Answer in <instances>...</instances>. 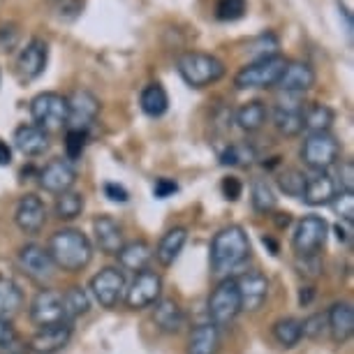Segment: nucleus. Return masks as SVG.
I'll list each match as a JSON object with an SVG mask.
<instances>
[{"instance_id": "obj_1", "label": "nucleus", "mask_w": 354, "mask_h": 354, "mask_svg": "<svg viewBox=\"0 0 354 354\" xmlns=\"http://www.w3.org/2000/svg\"><path fill=\"white\" fill-rule=\"evenodd\" d=\"M49 255L53 259V264L63 271L79 273L82 269L91 264L93 259V245L88 241V236L82 230L75 227H63L49 239Z\"/></svg>"}, {"instance_id": "obj_2", "label": "nucleus", "mask_w": 354, "mask_h": 354, "mask_svg": "<svg viewBox=\"0 0 354 354\" xmlns=\"http://www.w3.org/2000/svg\"><path fill=\"white\" fill-rule=\"evenodd\" d=\"M250 257V239L241 225L223 227L211 241V269L213 273L234 271Z\"/></svg>"}, {"instance_id": "obj_3", "label": "nucleus", "mask_w": 354, "mask_h": 354, "mask_svg": "<svg viewBox=\"0 0 354 354\" xmlns=\"http://www.w3.org/2000/svg\"><path fill=\"white\" fill-rule=\"evenodd\" d=\"M178 75L190 88H204V86H211L220 82L225 77V63L220 61L213 53H204V51H188L178 58L176 63Z\"/></svg>"}, {"instance_id": "obj_4", "label": "nucleus", "mask_w": 354, "mask_h": 354, "mask_svg": "<svg viewBox=\"0 0 354 354\" xmlns=\"http://www.w3.org/2000/svg\"><path fill=\"white\" fill-rule=\"evenodd\" d=\"M287 68V58L285 56H271L262 58V61H252L245 68L239 70V75L234 77V86L241 91L248 88H273L278 84L280 75Z\"/></svg>"}, {"instance_id": "obj_5", "label": "nucleus", "mask_w": 354, "mask_h": 354, "mask_svg": "<svg viewBox=\"0 0 354 354\" xmlns=\"http://www.w3.org/2000/svg\"><path fill=\"white\" fill-rule=\"evenodd\" d=\"M30 116L37 128L46 132L61 130L68 125V97L61 93H39L30 100Z\"/></svg>"}, {"instance_id": "obj_6", "label": "nucleus", "mask_w": 354, "mask_h": 354, "mask_svg": "<svg viewBox=\"0 0 354 354\" xmlns=\"http://www.w3.org/2000/svg\"><path fill=\"white\" fill-rule=\"evenodd\" d=\"M239 313H241V299H239L236 280L225 278L223 283L213 290L209 299V319L213 326L225 329V326H230L234 319L239 317Z\"/></svg>"}, {"instance_id": "obj_7", "label": "nucleus", "mask_w": 354, "mask_h": 354, "mask_svg": "<svg viewBox=\"0 0 354 354\" xmlns=\"http://www.w3.org/2000/svg\"><path fill=\"white\" fill-rule=\"evenodd\" d=\"M301 158L313 171H329V167L336 165L340 158V142L331 132L308 135L304 142Z\"/></svg>"}, {"instance_id": "obj_8", "label": "nucleus", "mask_w": 354, "mask_h": 354, "mask_svg": "<svg viewBox=\"0 0 354 354\" xmlns=\"http://www.w3.org/2000/svg\"><path fill=\"white\" fill-rule=\"evenodd\" d=\"M326 234H329V225L319 216H306L299 220L297 230L292 236V248L297 257H313L324 248Z\"/></svg>"}, {"instance_id": "obj_9", "label": "nucleus", "mask_w": 354, "mask_h": 354, "mask_svg": "<svg viewBox=\"0 0 354 354\" xmlns=\"http://www.w3.org/2000/svg\"><path fill=\"white\" fill-rule=\"evenodd\" d=\"M160 294H162V278H160V273L146 269L135 273L132 283L125 287L123 301L132 310H144L160 301Z\"/></svg>"}, {"instance_id": "obj_10", "label": "nucleus", "mask_w": 354, "mask_h": 354, "mask_svg": "<svg viewBox=\"0 0 354 354\" xmlns=\"http://www.w3.org/2000/svg\"><path fill=\"white\" fill-rule=\"evenodd\" d=\"M125 273L118 266H106L91 278V294L102 308H116L125 297Z\"/></svg>"}, {"instance_id": "obj_11", "label": "nucleus", "mask_w": 354, "mask_h": 354, "mask_svg": "<svg viewBox=\"0 0 354 354\" xmlns=\"http://www.w3.org/2000/svg\"><path fill=\"white\" fill-rule=\"evenodd\" d=\"M17 259H19V269H21L32 283H37V285L51 283L53 273H56V264H53V259L46 248H42V245H37V243H28L19 250Z\"/></svg>"}, {"instance_id": "obj_12", "label": "nucleus", "mask_w": 354, "mask_h": 354, "mask_svg": "<svg viewBox=\"0 0 354 354\" xmlns=\"http://www.w3.org/2000/svg\"><path fill=\"white\" fill-rule=\"evenodd\" d=\"M30 322L35 326H51V324H61L68 322L65 319V308H63V292L56 290H39L35 294V299L30 301Z\"/></svg>"}, {"instance_id": "obj_13", "label": "nucleus", "mask_w": 354, "mask_h": 354, "mask_svg": "<svg viewBox=\"0 0 354 354\" xmlns=\"http://www.w3.org/2000/svg\"><path fill=\"white\" fill-rule=\"evenodd\" d=\"M49 63V44L39 37H32L17 56V75L21 82H35Z\"/></svg>"}, {"instance_id": "obj_14", "label": "nucleus", "mask_w": 354, "mask_h": 354, "mask_svg": "<svg viewBox=\"0 0 354 354\" xmlns=\"http://www.w3.org/2000/svg\"><path fill=\"white\" fill-rule=\"evenodd\" d=\"M97 113L100 100L91 91H75L68 97V128L88 132L91 125L95 123Z\"/></svg>"}, {"instance_id": "obj_15", "label": "nucleus", "mask_w": 354, "mask_h": 354, "mask_svg": "<svg viewBox=\"0 0 354 354\" xmlns=\"http://www.w3.org/2000/svg\"><path fill=\"white\" fill-rule=\"evenodd\" d=\"M39 188L51 192V195H63V192L72 190L77 181V169L72 167L70 160L53 158L49 165L39 171Z\"/></svg>"}, {"instance_id": "obj_16", "label": "nucleus", "mask_w": 354, "mask_h": 354, "mask_svg": "<svg viewBox=\"0 0 354 354\" xmlns=\"http://www.w3.org/2000/svg\"><path fill=\"white\" fill-rule=\"evenodd\" d=\"M234 280H236L239 299H241V310L257 313L269 297V278L259 271H248Z\"/></svg>"}, {"instance_id": "obj_17", "label": "nucleus", "mask_w": 354, "mask_h": 354, "mask_svg": "<svg viewBox=\"0 0 354 354\" xmlns=\"http://www.w3.org/2000/svg\"><path fill=\"white\" fill-rule=\"evenodd\" d=\"M70 338H72V322L42 326L28 340V350L32 354H56L70 343Z\"/></svg>"}, {"instance_id": "obj_18", "label": "nucleus", "mask_w": 354, "mask_h": 354, "mask_svg": "<svg viewBox=\"0 0 354 354\" xmlns=\"http://www.w3.org/2000/svg\"><path fill=\"white\" fill-rule=\"evenodd\" d=\"M15 223L26 234H39L46 223L44 202L37 195H24L15 209Z\"/></svg>"}, {"instance_id": "obj_19", "label": "nucleus", "mask_w": 354, "mask_h": 354, "mask_svg": "<svg viewBox=\"0 0 354 354\" xmlns=\"http://www.w3.org/2000/svg\"><path fill=\"white\" fill-rule=\"evenodd\" d=\"M338 185L333 181L329 171H310L306 174V188L301 199L308 206H326L331 204V199L336 197Z\"/></svg>"}, {"instance_id": "obj_20", "label": "nucleus", "mask_w": 354, "mask_h": 354, "mask_svg": "<svg viewBox=\"0 0 354 354\" xmlns=\"http://www.w3.org/2000/svg\"><path fill=\"white\" fill-rule=\"evenodd\" d=\"M326 331L336 345H345L354 333V308L352 304L338 301L326 313Z\"/></svg>"}, {"instance_id": "obj_21", "label": "nucleus", "mask_w": 354, "mask_h": 354, "mask_svg": "<svg viewBox=\"0 0 354 354\" xmlns=\"http://www.w3.org/2000/svg\"><path fill=\"white\" fill-rule=\"evenodd\" d=\"M315 70L304 61H287L285 72L278 79V88L285 93H299L304 95L306 91H310L315 86Z\"/></svg>"}, {"instance_id": "obj_22", "label": "nucleus", "mask_w": 354, "mask_h": 354, "mask_svg": "<svg viewBox=\"0 0 354 354\" xmlns=\"http://www.w3.org/2000/svg\"><path fill=\"white\" fill-rule=\"evenodd\" d=\"M93 234H95V241L104 255H116L125 243L121 225L111 216H97L93 220Z\"/></svg>"}, {"instance_id": "obj_23", "label": "nucleus", "mask_w": 354, "mask_h": 354, "mask_svg": "<svg viewBox=\"0 0 354 354\" xmlns=\"http://www.w3.org/2000/svg\"><path fill=\"white\" fill-rule=\"evenodd\" d=\"M15 146H17V151L24 153V156L37 158L49 151V132L37 128L35 123L21 125V128H17V132H15Z\"/></svg>"}, {"instance_id": "obj_24", "label": "nucleus", "mask_w": 354, "mask_h": 354, "mask_svg": "<svg viewBox=\"0 0 354 354\" xmlns=\"http://www.w3.org/2000/svg\"><path fill=\"white\" fill-rule=\"evenodd\" d=\"M116 259H118V266L125 271H146L153 259V248L146 241H130V243H123V248L116 252Z\"/></svg>"}, {"instance_id": "obj_25", "label": "nucleus", "mask_w": 354, "mask_h": 354, "mask_svg": "<svg viewBox=\"0 0 354 354\" xmlns=\"http://www.w3.org/2000/svg\"><path fill=\"white\" fill-rule=\"evenodd\" d=\"M153 324L158 326L162 333H178L185 324V315L174 299H160L153 304Z\"/></svg>"}, {"instance_id": "obj_26", "label": "nucleus", "mask_w": 354, "mask_h": 354, "mask_svg": "<svg viewBox=\"0 0 354 354\" xmlns=\"http://www.w3.org/2000/svg\"><path fill=\"white\" fill-rule=\"evenodd\" d=\"M185 241H188V230H185V227H174V230H169L160 239L153 255H156V259L162 266H171L178 259V255H181Z\"/></svg>"}, {"instance_id": "obj_27", "label": "nucleus", "mask_w": 354, "mask_h": 354, "mask_svg": "<svg viewBox=\"0 0 354 354\" xmlns=\"http://www.w3.org/2000/svg\"><path fill=\"white\" fill-rule=\"evenodd\" d=\"M24 308V292L15 280L0 276V319L12 322Z\"/></svg>"}, {"instance_id": "obj_28", "label": "nucleus", "mask_w": 354, "mask_h": 354, "mask_svg": "<svg viewBox=\"0 0 354 354\" xmlns=\"http://www.w3.org/2000/svg\"><path fill=\"white\" fill-rule=\"evenodd\" d=\"M220 350V329L211 322L197 324L190 333L188 354H218Z\"/></svg>"}, {"instance_id": "obj_29", "label": "nucleus", "mask_w": 354, "mask_h": 354, "mask_svg": "<svg viewBox=\"0 0 354 354\" xmlns=\"http://www.w3.org/2000/svg\"><path fill=\"white\" fill-rule=\"evenodd\" d=\"M139 104H142V111L146 113V116L160 118V116H165L167 109H169V95H167L162 84L153 82L142 91V95H139Z\"/></svg>"}, {"instance_id": "obj_30", "label": "nucleus", "mask_w": 354, "mask_h": 354, "mask_svg": "<svg viewBox=\"0 0 354 354\" xmlns=\"http://www.w3.org/2000/svg\"><path fill=\"white\" fill-rule=\"evenodd\" d=\"M266 118H269V109H266V104L259 102V100H250V102L239 106V111H236V123L243 132L262 130Z\"/></svg>"}, {"instance_id": "obj_31", "label": "nucleus", "mask_w": 354, "mask_h": 354, "mask_svg": "<svg viewBox=\"0 0 354 354\" xmlns=\"http://www.w3.org/2000/svg\"><path fill=\"white\" fill-rule=\"evenodd\" d=\"M333 121H336V113L329 104L315 102L304 109V130H308V135L315 132H329Z\"/></svg>"}, {"instance_id": "obj_32", "label": "nucleus", "mask_w": 354, "mask_h": 354, "mask_svg": "<svg viewBox=\"0 0 354 354\" xmlns=\"http://www.w3.org/2000/svg\"><path fill=\"white\" fill-rule=\"evenodd\" d=\"M273 125L283 137H297L304 132V109H280L273 106Z\"/></svg>"}, {"instance_id": "obj_33", "label": "nucleus", "mask_w": 354, "mask_h": 354, "mask_svg": "<svg viewBox=\"0 0 354 354\" xmlns=\"http://www.w3.org/2000/svg\"><path fill=\"white\" fill-rule=\"evenodd\" d=\"M63 308H65V319L75 322L77 317H82L91 308V297L84 287H70L68 292H63Z\"/></svg>"}, {"instance_id": "obj_34", "label": "nucleus", "mask_w": 354, "mask_h": 354, "mask_svg": "<svg viewBox=\"0 0 354 354\" xmlns=\"http://www.w3.org/2000/svg\"><path fill=\"white\" fill-rule=\"evenodd\" d=\"M257 160L255 146L248 142H236L230 144L227 149L220 153V165L225 167H248Z\"/></svg>"}, {"instance_id": "obj_35", "label": "nucleus", "mask_w": 354, "mask_h": 354, "mask_svg": "<svg viewBox=\"0 0 354 354\" xmlns=\"http://www.w3.org/2000/svg\"><path fill=\"white\" fill-rule=\"evenodd\" d=\"M250 202H252V209L266 216V213L276 211L278 199H276V192H273V188L264 178H255L250 188Z\"/></svg>"}, {"instance_id": "obj_36", "label": "nucleus", "mask_w": 354, "mask_h": 354, "mask_svg": "<svg viewBox=\"0 0 354 354\" xmlns=\"http://www.w3.org/2000/svg\"><path fill=\"white\" fill-rule=\"evenodd\" d=\"M82 211H84V195L75 190L58 195L56 204H53V213H56L58 220H75L82 216Z\"/></svg>"}, {"instance_id": "obj_37", "label": "nucleus", "mask_w": 354, "mask_h": 354, "mask_svg": "<svg viewBox=\"0 0 354 354\" xmlns=\"http://www.w3.org/2000/svg\"><path fill=\"white\" fill-rule=\"evenodd\" d=\"M273 338L283 347L299 345V340H301V322L294 317H280L278 322L273 324Z\"/></svg>"}, {"instance_id": "obj_38", "label": "nucleus", "mask_w": 354, "mask_h": 354, "mask_svg": "<svg viewBox=\"0 0 354 354\" xmlns=\"http://www.w3.org/2000/svg\"><path fill=\"white\" fill-rule=\"evenodd\" d=\"M278 188L290 197H301L306 188V174L294 169V167H287L278 174Z\"/></svg>"}, {"instance_id": "obj_39", "label": "nucleus", "mask_w": 354, "mask_h": 354, "mask_svg": "<svg viewBox=\"0 0 354 354\" xmlns=\"http://www.w3.org/2000/svg\"><path fill=\"white\" fill-rule=\"evenodd\" d=\"M245 10H248V0H218L216 3V19L218 21H239Z\"/></svg>"}, {"instance_id": "obj_40", "label": "nucleus", "mask_w": 354, "mask_h": 354, "mask_svg": "<svg viewBox=\"0 0 354 354\" xmlns=\"http://www.w3.org/2000/svg\"><path fill=\"white\" fill-rule=\"evenodd\" d=\"M86 139H88V132L84 130H72L68 128V135H65V160H79L86 149Z\"/></svg>"}, {"instance_id": "obj_41", "label": "nucleus", "mask_w": 354, "mask_h": 354, "mask_svg": "<svg viewBox=\"0 0 354 354\" xmlns=\"http://www.w3.org/2000/svg\"><path fill=\"white\" fill-rule=\"evenodd\" d=\"M329 206L340 220H345V223H354V192L338 190Z\"/></svg>"}, {"instance_id": "obj_42", "label": "nucleus", "mask_w": 354, "mask_h": 354, "mask_svg": "<svg viewBox=\"0 0 354 354\" xmlns=\"http://www.w3.org/2000/svg\"><path fill=\"white\" fill-rule=\"evenodd\" d=\"M250 53L255 61H262V58H271L278 56V39L271 35V32H264L255 39V44L250 46Z\"/></svg>"}, {"instance_id": "obj_43", "label": "nucleus", "mask_w": 354, "mask_h": 354, "mask_svg": "<svg viewBox=\"0 0 354 354\" xmlns=\"http://www.w3.org/2000/svg\"><path fill=\"white\" fill-rule=\"evenodd\" d=\"M324 331H326V315H324V313H315V315H308L301 322V338L317 340Z\"/></svg>"}, {"instance_id": "obj_44", "label": "nucleus", "mask_w": 354, "mask_h": 354, "mask_svg": "<svg viewBox=\"0 0 354 354\" xmlns=\"http://www.w3.org/2000/svg\"><path fill=\"white\" fill-rule=\"evenodd\" d=\"M333 181H336L338 190L354 192V162H352V160H345V162H340L338 176L333 178Z\"/></svg>"}, {"instance_id": "obj_45", "label": "nucleus", "mask_w": 354, "mask_h": 354, "mask_svg": "<svg viewBox=\"0 0 354 354\" xmlns=\"http://www.w3.org/2000/svg\"><path fill=\"white\" fill-rule=\"evenodd\" d=\"M223 195H225V199H230V202H236L239 197H241V192H243V183L239 181L236 176H227V178H223Z\"/></svg>"}, {"instance_id": "obj_46", "label": "nucleus", "mask_w": 354, "mask_h": 354, "mask_svg": "<svg viewBox=\"0 0 354 354\" xmlns=\"http://www.w3.org/2000/svg\"><path fill=\"white\" fill-rule=\"evenodd\" d=\"M104 197L106 199H111V202H116V204H125L130 199V192L123 188V185H118V183H104Z\"/></svg>"}, {"instance_id": "obj_47", "label": "nucleus", "mask_w": 354, "mask_h": 354, "mask_svg": "<svg viewBox=\"0 0 354 354\" xmlns=\"http://www.w3.org/2000/svg\"><path fill=\"white\" fill-rule=\"evenodd\" d=\"M176 190H178V185H176V181H171V178H158L156 185H153V195H156L158 199L171 197Z\"/></svg>"}, {"instance_id": "obj_48", "label": "nucleus", "mask_w": 354, "mask_h": 354, "mask_svg": "<svg viewBox=\"0 0 354 354\" xmlns=\"http://www.w3.org/2000/svg\"><path fill=\"white\" fill-rule=\"evenodd\" d=\"M354 223H345V220H338L336 227H333V232H336V239H338V243H343V245H350L352 243V239H354Z\"/></svg>"}, {"instance_id": "obj_49", "label": "nucleus", "mask_w": 354, "mask_h": 354, "mask_svg": "<svg viewBox=\"0 0 354 354\" xmlns=\"http://www.w3.org/2000/svg\"><path fill=\"white\" fill-rule=\"evenodd\" d=\"M15 343H19L15 326H12V322H8V319H0V347H8Z\"/></svg>"}, {"instance_id": "obj_50", "label": "nucleus", "mask_w": 354, "mask_h": 354, "mask_svg": "<svg viewBox=\"0 0 354 354\" xmlns=\"http://www.w3.org/2000/svg\"><path fill=\"white\" fill-rule=\"evenodd\" d=\"M12 162V149L8 146V142L0 139V167H8Z\"/></svg>"}, {"instance_id": "obj_51", "label": "nucleus", "mask_w": 354, "mask_h": 354, "mask_svg": "<svg viewBox=\"0 0 354 354\" xmlns=\"http://www.w3.org/2000/svg\"><path fill=\"white\" fill-rule=\"evenodd\" d=\"M313 297H315L313 287H301V292H299V304H301V306H308V304L313 301Z\"/></svg>"}]
</instances>
